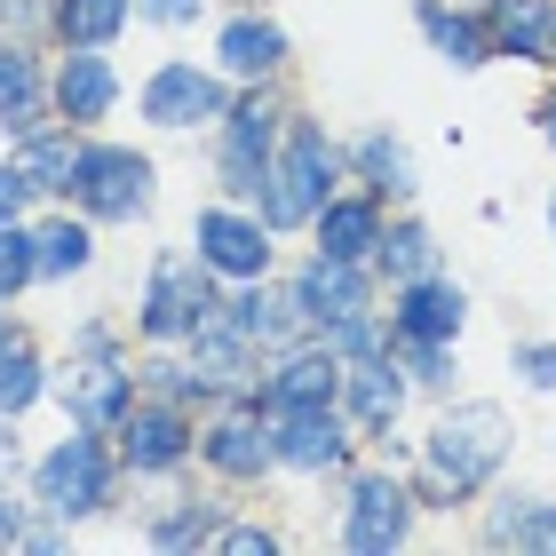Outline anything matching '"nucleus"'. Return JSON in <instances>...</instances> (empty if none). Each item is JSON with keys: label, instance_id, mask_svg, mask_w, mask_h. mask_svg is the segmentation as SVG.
Masks as SVG:
<instances>
[{"label": "nucleus", "instance_id": "obj_1", "mask_svg": "<svg viewBox=\"0 0 556 556\" xmlns=\"http://www.w3.org/2000/svg\"><path fill=\"white\" fill-rule=\"evenodd\" d=\"M501 453H509L501 406H453L438 429H429V445H421V493L453 509V501H469L501 469Z\"/></svg>", "mask_w": 556, "mask_h": 556}, {"label": "nucleus", "instance_id": "obj_2", "mask_svg": "<svg viewBox=\"0 0 556 556\" xmlns=\"http://www.w3.org/2000/svg\"><path fill=\"white\" fill-rule=\"evenodd\" d=\"M326 199H334V143H326L318 119H287V143H278L270 184H263V223L270 231L318 223Z\"/></svg>", "mask_w": 556, "mask_h": 556}, {"label": "nucleus", "instance_id": "obj_3", "mask_svg": "<svg viewBox=\"0 0 556 556\" xmlns=\"http://www.w3.org/2000/svg\"><path fill=\"white\" fill-rule=\"evenodd\" d=\"M72 207L88 223H136L151 207V160L128 143H80L72 151Z\"/></svg>", "mask_w": 556, "mask_h": 556}, {"label": "nucleus", "instance_id": "obj_4", "mask_svg": "<svg viewBox=\"0 0 556 556\" xmlns=\"http://www.w3.org/2000/svg\"><path fill=\"white\" fill-rule=\"evenodd\" d=\"M223 318V294H215V270L207 263H184V255H160L143 278V302H136V326L151 342H191L199 326Z\"/></svg>", "mask_w": 556, "mask_h": 556}, {"label": "nucleus", "instance_id": "obj_5", "mask_svg": "<svg viewBox=\"0 0 556 556\" xmlns=\"http://www.w3.org/2000/svg\"><path fill=\"white\" fill-rule=\"evenodd\" d=\"M33 493H40L48 517H96V509L112 501V445L96 438V429L64 438V445L33 469Z\"/></svg>", "mask_w": 556, "mask_h": 556}, {"label": "nucleus", "instance_id": "obj_6", "mask_svg": "<svg viewBox=\"0 0 556 556\" xmlns=\"http://www.w3.org/2000/svg\"><path fill=\"white\" fill-rule=\"evenodd\" d=\"M215 128H223V191L231 199H263L270 160H278V143H287V119H278L263 96H239Z\"/></svg>", "mask_w": 556, "mask_h": 556}, {"label": "nucleus", "instance_id": "obj_7", "mask_svg": "<svg viewBox=\"0 0 556 556\" xmlns=\"http://www.w3.org/2000/svg\"><path fill=\"white\" fill-rule=\"evenodd\" d=\"M199 445V429L184 414V397H136L128 414H119V462L136 477H167L184 469V453Z\"/></svg>", "mask_w": 556, "mask_h": 556}, {"label": "nucleus", "instance_id": "obj_8", "mask_svg": "<svg viewBox=\"0 0 556 556\" xmlns=\"http://www.w3.org/2000/svg\"><path fill=\"white\" fill-rule=\"evenodd\" d=\"M191 247H199V263H207L215 278H239V287L270 270V223L263 215H239V207H199Z\"/></svg>", "mask_w": 556, "mask_h": 556}, {"label": "nucleus", "instance_id": "obj_9", "mask_svg": "<svg viewBox=\"0 0 556 556\" xmlns=\"http://www.w3.org/2000/svg\"><path fill=\"white\" fill-rule=\"evenodd\" d=\"M56 397L80 429H119V414L136 406V374L119 358H96V350H72V366L56 374Z\"/></svg>", "mask_w": 556, "mask_h": 556}, {"label": "nucleus", "instance_id": "obj_10", "mask_svg": "<svg viewBox=\"0 0 556 556\" xmlns=\"http://www.w3.org/2000/svg\"><path fill=\"white\" fill-rule=\"evenodd\" d=\"M223 112H231V96L199 64H160L143 80V119L151 128H199V119H223Z\"/></svg>", "mask_w": 556, "mask_h": 556}, {"label": "nucleus", "instance_id": "obj_11", "mask_svg": "<svg viewBox=\"0 0 556 556\" xmlns=\"http://www.w3.org/2000/svg\"><path fill=\"white\" fill-rule=\"evenodd\" d=\"M342 358L326 342H311V350H287V358L270 366V382L255 390V406L263 414H294V406H342Z\"/></svg>", "mask_w": 556, "mask_h": 556}, {"label": "nucleus", "instance_id": "obj_12", "mask_svg": "<svg viewBox=\"0 0 556 556\" xmlns=\"http://www.w3.org/2000/svg\"><path fill=\"white\" fill-rule=\"evenodd\" d=\"M406 525H414V493L397 485V477H358L350 485V509H342V541L358 548V556H382L406 541Z\"/></svg>", "mask_w": 556, "mask_h": 556}, {"label": "nucleus", "instance_id": "obj_13", "mask_svg": "<svg viewBox=\"0 0 556 556\" xmlns=\"http://www.w3.org/2000/svg\"><path fill=\"white\" fill-rule=\"evenodd\" d=\"M191 390L199 397H247V390H263L255 382V342H247L231 318H215V326H199V334H191Z\"/></svg>", "mask_w": 556, "mask_h": 556}, {"label": "nucleus", "instance_id": "obj_14", "mask_svg": "<svg viewBox=\"0 0 556 556\" xmlns=\"http://www.w3.org/2000/svg\"><path fill=\"white\" fill-rule=\"evenodd\" d=\"M199 453H207V469H223V477H263L278 462V453H270V414L263 406L215 414L207 429H199Z\"/></svg>", "mask_w": 556, "mask_h": 556}, {"label": "nucleus", "instance_id": "obj_15", "mask_svg": "<svg viewBox=\"0 0 556 556\" xmlns=\"http://www.w3.org/2000/svg\"><path fill=\"white\" fill-rule=\"evenodd\" d=\"M48 112H56V96H48V80H40L33 40H0V128L24 143V136L48 128Z\"/></svg>", "mask_w": 556, "mask_h": 556}, {"label": "nucleus", "instance_id": "obj_16", "mask_svg": "<svg viewBox=\"0 0 556 556\" xmlns=\"http://www.w3.org/2000/svg\"><path fill=\"white\" fill-rule=\"evenodd\" d=\"M294 302H302V318H311V334H326V326H342V318H366V263L318 255L294 278Z\"/></svg>", "mask_w": 556, "mask_h": 556}, {"label": "nucleus", "instance_id": "obj_17", "mask_svg": "<svg viewBox=\"0 0 556 556\" xmlns=\"http://www.w3.org/2000/svg\"><path fill=\"white\" fill-rule=\"evenodd\" d=\"M342 406H294V414H270V453L287 469H334L342 462Z\"/></svg>", "mask_w": 556, "mask_h": 556}, {"label": "nucleus", "instance_id": "obj_18", "mask_svg": "<svg viewBox=\"0 0 556 556\" xmlns=\"http://www.w3.org/2000/svg\"><path fill=\"white\" fill-rule=\"evenodd\" d=\"M48 96H56V119H64V128H88V119H104L112 96H119L104 48H64V64H56V80H48Z\"/></svg>", "mask_w": 556, "mask_h": 556}, {"label": "nucleus", "instance_id": "obj_19", "mask_svg": "<svg viewBox=\"0 0 556 556\" xmlns=\"http://www.w3.org/2000/svg\"><path fill=\"white\" fill-rule=\"evenodd\" d=\"M462 287L453 278H414V287H397V311H390V334H406V342H453L462 334Z\"/></svg>", "mask_w": 556, "mask_h": 556}, {"label": "nucleus", "instance_id": "obj_20", "mask_svg": "<svg viewBox=\"0 0 556 556\" xmlns=\"http://www.w3.org/2000/svg\"><path fill=\"white\" fill-rule=\"evenodd\" d=\"M223 318H231V326H239V334L255 342V350H287V342H302V334H311V318H302L294 287H287V294H270L263 278H247V287H239V302H223Z\"/></svg>", "mask_w": 556, "mask_h": 556}, {"label": "nucleus", "instance_id": "obj_21", "mask_svg": "<svg viewBox=\"0 0 556 556\" xmlns=\"http://www.w3.org/2000/svg\"><path fill=\"white\" fill-rule=\"evenodd\" d=\"M342 406H350V421H358L366 438H390L397 406H406V382H397L390 350H374V358H350V374H342Z\"/></svg>", "mask_w": 556, "mask_h": 556}, {"label": "nucleus", "instance_id": "obj_22", "mask_svg": "<svg viewBox=\"0 0 556 556\" xmlns=\"http://www.w3.org/2000/svg\"><path fill=\"white\" fill-rule=\"evenodd\" d=\"M215 64L231 72V80H270V72L287 64V33H278L270 16H255V9H247V16H231V24H223Z\"/></svg>", "mask_w": 556, "mask_h": 556}, {"label": "nucleus", "instance_id": "obj_23", "mask_svg": "<svg viewBox=\"0 0 556 556\" xmlns=\"http://www.w3.org/2000/svg\"><path fill=\"white\" fill-rule=\"evenodd\" d=\"M311 231H318V255L374 263V247H382V207H374V199H326Z\"/></svg>", "mask_w": 556, "mask_h": 556}, {"label": "nucleus", "instance_id": "obj_24", "mask_svg": "<svg viewBox=\"0 0 556 556\" xmlns=\"http://www.w3.org/2000/svg\"><path fill=\"white\" fill-rule=\"evenodd\" d=\"M493 56L556 64V0H501L493 9Z\"/></svg>", "mask_w": 556, "mask_h": 556}, {"label": "nucleus", "instance_id": "obj_25", "mask_svg": "<svg viewBox=\"0 0 556 556\" xmlns=\"http://www.w3.org/2000/svg\"><path fill=\"white\" fill-rule=\"evenodd\" d=\"M414 16H421V33H429V48H438L445 64H462V72H469V64H485V56H493V33L462 9V0H453V9H445V0H421Z\"/></svg>", "mask_w": 556, "mask_h": 556}, {"label": "nucleus", "instance_id": "obj_26", "mask_svg": "<svg viewBox=\"0 0 556 556\" xmlns=\"http://www.w3.org/2000/svg\"><path fill=\"white\" fill-rule=\"evenodd\" d=\"M48 390V366H40V350H33V334H16V326H0V414H24L33 397Z\"/></svg>", "mask_w": 556, "mask_h": 556}, {"label": "nucleus", "instance_id": "obj_27", "mask_svg": "<svg viewBox=\"0 0 556 556\" xmlns=\"http://www.w3.org/2000/svg\"><path fill=\"white\" fill-rule=\"evenodd\" d=\"M358 175H366V191L374 199H414L421 191V175H414V151L397 143V136H358Z\"/></svg>", "mask_w": 556, "mask_h": 556}, {"label": "nucleus", "instance_id": "obj_28", "mask_svg": "<svg viewBox=\"0 0 556 556\" xmlns=\"http://www.w3.org/2000/svg\"><path fill=\"white\" fill-rule=\"evenodd\" d=\"M128 9L136 0H56V40L64 48H112L119 40V24H128Z\"/></svg>", "mask_w": 556, "mask_h": 556}, {"label": "nucleus", "instance_id": "obj_29", "mask_svg": "<svg viewBox=\"0 0 556 556\" xmlns=\"http://www.w3.org/2000/svg\"><path fill=\"white\" fill-rule=\"evenodd\" d=\"M374 270L397 278V287H414V278L438 270V239H429L421 223H397V231H382V247H374Z\"/></svg>", "mask_w": 556, "mask_h": 556}, {"label": "nucleus", "instance_id": "obj_30", "mask_svg": "<svg viewBox=\"0 0 556 556\" xmlns=\"http://www.w3.org/2000/svg\"><path fill=\"white\" fill-rule=\"evenodd\" d=\"M96 263V239H88V223H40V278H72V270H88Z\"/></svg>", "mask_w": 556, "mask_h": 556}, {"label": "nucleus", "instance_id": "obj_31", "mask_svg": "<svg viewBox=\"0 0 556 556\" xmlns=\"http://www.w3.org/2000/svg\"><path fill=\"white\" fill-rule=\"evenodd\" d=\"M72 151H80L72 136H48V128H40V136H24V143H16V160L33 167V184H40V191H72Z\"/></svg>", "mask_w": 556, "mask_h": 556}, {"label": "nucleus", "instance_id": "obj_32", "mask_svg": "<svg viewBox=\"0 0 556 556\" xmlns=\"http://www.w3.org/2000/svg\"><path fill=\"white\" fill-rule=\"evenodd\" d=\"M199 541H223L215 501H184L175 517H160V525H151V548H199Z\"/></svg>", "mask_w": 556, "mask_h": 556}, {"label": "nucleus", "instance_id": "obj_33", "mask_svg": "<svg viewBox=\"0 0 556 556\" xmlns=\"http://www.w3.org/2000/svg\"><path fill=\"white\" fill-rule=\"evenodd\" d=\"M40 278V231H24V223H0V294L33 287Z\"/></svg>", "mask_w": 556, "mask_h": 556}, {"label": "nucleus", "instance_id": "obj_34", "mask_svg": "<svg viewBox=\"0 0 556 556\" xmlns=\"http://www.w3.org/2000/svg\"><path fill=\"white\" fill-rule=\"evenodd\" d=\"M485 541L493 548H556V509H541V501H533V509H509Z\"/></svg>", "mask_w": 556, "mask_h": 556}, {"label": "nucleus", "instance_id": "obj_35", "mask_svg": "<svg viewBox=\"0 0 556 556\" xmlns=\"http://www.w3.org/2000/svg\"><path fill=\"white\" fill-rule=\"evenodd\" d=\"M40 199V184H33V167L24 160H0V223H16L24 207Z\"/></svg>", "mask_w": 556, "mask_h": 556}, {"label": "nucleus", "instance_id": "obj_36", "mask_svg": "<svg viewBox=\"0 0 556 556\" xmlns=\"http://www.w3.org/2000/svg\"><path fill=\"white\" fill-rule=\"evenodd\" d=\"M397 350H406V366H414V382H429V390H438V382H445V374H453V358H445V350H453V342H406V334H397Z\"/></svg>", "mask_w": 556, "mask_h": 556}, {"label": "nucleus", "instance_id": "obj_37", "mask_svg": "<svg viewBox=\"0 0 556 556\" xmlns=\"http://www.w3.org/2000/svg\"><path fill=\"white\" fill-rule=\"evenodd\" d=\"M517 374H525L533 390H556V342H525V350H517Z\"/></svg>", "mask_w": 556, "mask_h": 556}, {"label": "nucleus", "instance_id": "obj_38", "mask_svg": "<svg viewBox=\"0 0 556 556\" xmlns=\"http://www.w3.org/2000/svg\"><path fill=\"white\" fill-rule=\"evenodd\" d=\"M143 24H199V0H136Z\"/></svg>", "mask_w": 556, "mask_h": 556}, {"label": "nucleus", "instance_id": "obj_39", "mask_svg": "<svg viewBox=\"0 0 556 556\" xmlns=\"http://www.w3.org/2000/svg\"><path fill=\"white\" fill-rule=\"evenodd\" d=\"M223 548H239V556H270L278 533H270V525H231V533H223Z\"/></svg>", "mask_w": 556, "mask_h": 556}, {"label": "nucleus", "instance_id": "obj_40", "mask_svg": "<svg viewBox=\"0 0 556 556\" xmlns=\"http://www.w3.org/2000/svg\"><path fill=\"white\" fill-rule=\"evenodd\" d=\"M72 350H96V358H112V326H80V334H72Z\"/></svg>", "mask_w": 556, "mask_h": 556}, {"label": "nucleus", "instance_id": "obj_41", "mask_svg": "<svg viewBox=\"0 0 556 556\" xmlns=\"http://www.w3.org/2000/svg\"><path fill=\"white\" fill-rule=\"evenodd\" d=\"M0 548H24V517H16V501H0Z\"/></svg>", "mask_w": 556, "mask_h": 556}, {"label": "nucleus", "instance_id": "obj_42", "mask_svg": "<svg viewBox=\"0 0 556 556\" xmlns=\"http://www.w3.org/2000/svg\"><path fill=\"white\" fill-rule=\"evenodd\" d=\"M462 9H501V0H462Z\"/></svg>", "mask_w": 556, "mask_h": 556}, {"label": "nucleus", "instance_id": "obj_43", "mask_svg": "<svg viewBox=\"0 0 556 556\" xmlns=\"http://www.w3.org/2000/svg\"><path fill=\"white\" fill-rule=\"evenodd\" d=\"M548 143H556V104H548Z\"/></svg>", "mask_w": 556, "mask_h": 556}, {"label": "nucleus", "instance_id": "obj_44", "mask_svg": "<svg viewBox=\"0 0 556 556\" xmlns=\"http://www.w3.org/2000/svg\"><path fill=\"white\" fill-rule=\"evenodd\" d=\"M548 231H556V199H548Z\"/></svg>", "mask_w": 556, "mask_h": 556}, {"label": "nucleus", "instance_id": "obj_45", "mask_svg": "<svg viewBox=\"0 0 556 556\" xmlns=\"http://www.w3.org/2000/svg\"><path fill=\"white\" fill-rule=\"evenodd\" d=\"M0 311H9V294H0Z\"/></svg>", "mask_w": 556, "mask_h": 556}, {"label": "nucleus", "instance_id": "obj_46", "mask_svg": "<svg viewBox=\"0 0 556 556\" xmlns=\"http://www.w3.org/2000/svg\"><path fill=\"white\" fill-rule=\"evenodd\" d=\"M247 9H255V0H247Z\"/></svg>", "mask_w": 556, "mask_h": 556}]
</instances>
